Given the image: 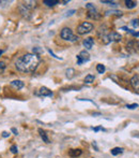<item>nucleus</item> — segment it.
Returning a JSON list of instances; mask_svg holds the SVG:
<instances>
[{"instance_id": "nucleus-1", "label": "nucleus", "mask_w": 139, "mask_h": 158, "mask_svg": "<svg viewBox=\"0 0 139 158\" xmlns=\"http://www.w3.org/2000/svg\"><path fill=\"white\" fill-rule=\"evenodd\" d=\"M40 64V57L37 54L28 53L19 57L15 63L17 70L21 72H33Z\"/></svg>"}, {"instance_id": "nucleus-2", "label": "nucleus", "mask_w": 139, "mask_h": 158, "mask_svg": "<svg viewBox=\"0 0 139 158\" xmlns=\"http://www.w3.org/2000/svg\"><path fill=\"white\" fill-rule=\"evenodd\" d=\"M61 38H62L63 40H65V41H72V42H75L78 40V38L76 37V36L73 33V31L70 29V28L65 27L63 28L62 30H61V33H60Z\"/></svg>"}, {"instance_id": "nucleus-3", "label": "nucleus", "mask_w": 139, "mask_h": 158, "mask_svg": "<svg viewBox=\"0 0 139 158\" xmlns=\"http://www.w3.org/2000/svg\"><path fill=\"white\" fill-rule=\"evenodd\" d=\"M93 29V25L89 22H83L80 25L77 27V33L79 35H86V33H89L91 30Z\"/></svg>"}, {"instance_id": "nucleus-4", "label": "nucleus", "mask_w": 139, "mask_h": 158, "mask_svg": "<svg viewBox=\"0 0 139 158\" xmlns=\"http://www.w3.org/2000/svg\"><path fill=\"white\" fill-rule=\"evenodd\" d=\"M89 59H90V54H89L86 50L81 51L80 53L77 55V64H78V65H81L82 63H86Z\"/></svg>"}, {"instance_id": "nucleus-5", "label": "nucleus", "mask_w": 139, "mask_h": 158, "mask_svg": "<svg viewBox=\"0 0 139 158\" xmlns=\"http://www.w3.org/2000/svg\"><path fill=\"white\" fill-rule=\"evenodd\" d=\"M86 7H87V9H88V16L89 17H91V19H100L101 15L97 13L96 9H95V8L93 7L91 3H88Z\"/></svg>"}, {"instance_id": "nucleus-6", "label": "nucleus", "mask_w": 139, "mask_h": 158, "mask_svg": "<svg viewBox=\"0 0 139 158\" xmlns=\"http://www.w3.org/2000/svg\"><path fill=\"white\" fill-rule=\"evenodd\" d=\"M107 37H108V40L109 41H114V42H119L121 41V39H122V36L120 35V33H116V31H112V33H108L107 35Z\"/></svg>"}, {"instance_id": "nucleus-7", "label": "nucleus", "mask_w": 139, "mask_h": 158, "mask_svg": "<svg viewBox=\"0 0 139 158\" xmlns=\"http://www.w3.org/2000/svg\"><path fill=\"white\" fill-rule=\"evenodd\" d=\"M130 83H131V85H132L133 88H134V91L139 93V77H137V75H134V77L131 79Z\"/></svg>"}, {"instance_id": "nucleus-8", "label": "nucleus", "mask_w": 139, "mask_h": 158, "mask_svg": "<svg viewBox=\"0 0 139 158\" xmlns=\"http://www.w3.org/2000/svg\"><path fill=\"white\" fill-rule=\"evenodd\" d=\"M39 95L40 96H43V97H51V96H53V91H49L47 87H45V86H43V87H41V88H40Z\"/></svg>"}, {"instance_id": "nucleus-9", "label": "nucleus", "mask_w": 139, "mask_h": 158, "mask_svg": "<svg viewBox=\"0 0 139 158\" xmlns=\"http://www.w3.org/2000/svg\"><path fill=\"white\" fill-rule=\"evenodd\" d=\"M94 44V40L93 38H86V39L83 40V46L86 47L87 50H91Z\"/></svg>"}, {"instance_id": "nucleus-10", "label": "nucleus", "mask_w": 139, "mask_h": 158, "mask_svg": "<svg viewBox=\"0 0 139 158\" xmlns=\"http://www.w3.org/2000/svg\"><path fill=\"white\" fill-rule=\"evenodd\" d=\"M11 85L13 86L14 88L21 89V88L24 87V82L19 81V80H15V81H12V82H11Z\"/></svg>"}, {"instance_id": "nucleus-11", "label": "nucleus", "mask_w": 139, "mask_h": 158, "mask_svg": "<svg viewBox=\"0 0 139 158\" xmlns=\"http://www.w3.org/2000/svg\"><path fill=\"white\" fill-rule=\"evenodd\" d=\"M39 132H40V136H41V138L43 139V141H44L45 143H49V139H48V137H47L46 132H45L43 129H39Z\"/></svg>"}, {"instance_id": "nucleus-12", "label": "nucleus", "mask_w": 139, "mask_h": 158, "mask_svg": "<svg viewBox=\"0 0 139 158\" xmlns=\"http://www.w3.org/2000/svg\"><path fill=\"white\" fill-rule=\"evenodd\" d=\"M35 5H37L35 1H26V2L24 3V7L27 10H29V9H33V8L35 7Z\"/></svg>"}, {"instance_id": "nucleus-13", "label": "nucleus", "mask_w": 139, "mask_h": 158, "mask_svg": "<svg viewBox=\"0 0 139 158\" xmlns=\"http://www.w3.org/2000/svg\"><path fill=\"white\" fill-rule=\"evenodd\" d=\"M80 154H81L80 149H71V151L69 152V155L71 156V157H77V156H79Z\"/></svg>"}, {"instance_id": "nucleus-14", "label": "nucleus", "mask_w": 139, "mask_h": 158, "mask_svg": "<svg viewBox=\"0 0 139 158\" xmlns=\"http://www.w3.org/2000/svg\"><path fill=\"white\" fill-rule=\"evenodd\" d=\"M59 1L57 0H44V5H48V7H53V5H58Z\"/></svg>"}, {"instance_id": "nucleus-15", "label": "nucleus", "mask_w": 139, "mask_h": 158, "mask_svg": "<svg viewBox=\"0 0 139 158\" xmlns=\"http://www.w3.org/2000/svg\"><path fill=\"white\" fill-rule=\"evenodd\" d=\"M75 75V70L73 69V68H70V69L66 70V77L67 79H72V77H74Z\"/></svg>"}, {"instance_id": "nucleus-16", "label": "nucleus", "mask_w": 139, "mask_h": 158, "mask_svg": "<svg viewBox=\"0 0 139 158\" xmlns=\"http://www.w3.org/2000/svg\"><path fill=\"white\" fill-rule=\"evenodd\" d=\"M94 80H95L94 75H92V74H88L86 77H85V83H87V84H91V83H93V82H94Z\"/></svg>"}, {"instance_id": "nucleus-17", "label": "nucleus", "mask_w": 139, "mask_h": 158, "mask_svg": "<svg viewBox=\"0 0 139 158\" xmlns=\"http://www.w3.org/2000/svg\"><path fill=\"white\" fill-rule=\"evenodd\" d=\"M125 5H126V7H128V9H133V8L136 7L137 3L135 2V1H133V0H126V1H125Z\"/></svg>"}, {"instance_id": "nucleus-18", "label": "nucleus", "mask_w": 139, "mask_h": 158, "mask_svg": "<svg viewBox=\"0 0 139 158\" xmlns=\"http://www.w3.org/2000/svg\"><path fill=\"white\" fill-rule=\"evenodd\" d=\"M123 152V149H121V147H115V149H111V155L114 156H117L119 155V154H121Z\"/></svg>"}, {"instance_id": "nucleus-19", "label": "nucleus", "mask_w": 139, "mask_h": 158, "mask_svg": "<svg viewBox=\"0 0 139 158\" xmlns=\"http://www.w3.org/2000/svg\"><path fill=\"white\" fill-rule=\"evenodd\" d=\"M96 70H97V72L99 73H101V74H103V73L105 72V67H104V65H97L96 66Z\"/></svg>"}, {"instance_id": "nucleus-20", "label": "nucleus", "mask_w": 139, "mask_h": 158, "mask_svg": "<svg viewBox=\"0 0 139 158\" xmlns=\"http://www.w3.org/2000/svg\"><path fill=\"white\" fill-rule=\"evenodd\" d=\"M106 14H115L117 16H122V12L121 11H107Z\"/></svg>"}, {"instance_id": "nucleus-21", "label": "nucleus", "mask_w": 139, "mask_h": 158, "mask_svg": "<svg viewBox=\"0 0 139 158\" xmlns=\"http://www.w3.org/2000/svg\"><path fill=\"white\" fill-rule=\"evenodd\" d=\"M101 2L105 3V5H114V7H116V5H117V3L115 2V1H107V0H102Z\"/></svg>"}, {"instance_id": "nucleus-22", "label": "nucleus", "mask_w": 139, "mask_h": 158, "mask_svg": "<svg viewBox=\"0 0 139 158\" xmlns=\"http://www.w3.org/2000/svg\"><path fill=\"white\" fill-rule=\"evenodd\" d=\"M134 44H135L134 41H131L130 43H128V50H130L131 52H134Z\"/></svg>"}, {"instance_id": "nucleus-23", "label": "nucleus", "mask_w": 139, "mask_h": 158, "mask_svg": "<svg viewBox=\"0 0 139 158\" xmlns=\"http://www.w3.org/2000/svg\"><path fill=\"white\" fill-rule=\"evenodd\" d=\"M126 108H128V109H130V110H133V109H135V108H138V105H137V103H133V105H126Z\"/></svg>"}, {"instance_id": "nucleus-24", "label": "nucleus", "mask_w": 139, "mask_h": 158, "mask_svg": "<svg viewBox=\"0 0 139 158\" xmlns=\"http://www.w3.org/2000/svg\"><path fill=\"white\" fill-rule=\"evenodd\" d=\"M11 152L13 154H16L17 152H18V151H17V146H16V145H12V146H11Z\"/></svg>"}, {"instance_id": "nucleus-25", "label": "nucleus", "mask_w": 139, "mask_h": 158, "mask_svg": "<svg viewBox=\"0 0 139 158\" xmlns=\"http://www.w3.org/2000/svg\"><path fill=\"white\" fill-rule=\"evenodd\" d=\"M132 25L134 26V27H137V26H139V19H133V21H132Z\"/></svg>"}, {"instance_id": "nucleus-26", "label": "nucleus", "mask_w": 139, "mask_h": 158, "mask_svg": "<svg viewBox=\"0 0 139 158\" xmlns=\"http://www.w3.org/2000/svg\"><path fill=\"white\" fill-rule=\"evenodd\" d=\"M128 31L130 33H132L133 36H135V37H139V33H136V31H134V30H131V29H128Z\"/></svg>"}, {"instance_id": "nucleus-27", "label": "nucleus", "mask_w": 139, "mask_h": 158, "mask_svg": "<svg viewBox=\"0 0 139 158\" xmlns=\"http://www.w3.org/2000/svg\"><path fill=\"white\" fill-rule=\"evenodd\" d=\"M74 13H75V10H70V11L66 12V14H65V16H70V15H73Z\"/></svg>"}, {"instance_id": "nucleus-28", "label": "nucleus", "mask_w": 139, "mask_h": 158, "mask_svg": "<svg viewBox=\"0 0 139 158\" xmlns=\"http://www.w3.org/2000/svg\"><path fill=\"white\" fill-rule=\"evenodd\" d=\"M48 52H49V53L51 54V56H53V57H55V58H57V59H61L60 57H58V56H56L55 54H53V52H51V50H49V49H48Z\"/></svg>"}, {"instance_id": "nucleus-29", "label": "nucleus", "mask_w": 139, "mask_h": 158, "mask_svg": "<svg viewBox=\"0 0 139 158\" xmlns=\"http://www.w3.org/2000/svg\"><path fill=\"white\" fill-rule=\"evenodd\" d=\"M9 136H10V133L7 132V131H3V132H2V137L3 138H8Z\"/></svg>"}, {"instance_id": "nucleus-30", "label": "nucleus", "mask_w": 139, "mask_h": 158, "mask_svg": "<svg viewBox=\"0 0 139 158\" xmlns=\"http://www.w3.org/2000/svg\"><path fill=\"white\" fill-rule=\"evenodd\" d=\"M0 68H1V69H5V64L1 61V63H0Z\"/></svg>"}, {"instance_id": "nucleus-31", "label": "nucleus", "mask_w": 139, "mask_h": 158, "mask_svg": "<svg viewBox=\"0 0 139 158\" xmlns=\"http://www.w3.org/2000/svg\"><path fill=\"white\" fill-rule=\"evenodd\" d=\"M12 131L14 132V135H18V133H17V130L15 129V128H12Z\"/></svg>"}, {"instance_id": "nucleus-32", "label": "nucleus", "mask_w": 139, "mask_h": 158, "mask_svg": "<svg viewBox=\"0 0 139 158\" xmlns=\"http://www.w3.org/2000/svg\"><path fill=\"white\" fill-rule=\"evenodd\" d=\"M100 129H102V128H101V127H96V128H93V130H94V131H99V130H100Z\"/></svg>"}, {"instance_id": "nucleus-33", "label": "nucleus", "mask_w": 139, "mask_h": 158, "mask_svg": "<svg viewBox=\"0 0 139 158\" xmlns=\"http://www.w3.org/2000/svg\"><path fill=\"white\" fill-rule=\"evenodd\" d=\"M121 29H122V30H125V31H128V27H122Z\"/></svg>"}, {"instance_id": "nucleus-34", "label": "nucleus", "mask_w": 139, "mask_h": 158, "mask_svg": "<svg viewBox=\"0 0 139 158\" xmlns=\"http://www.w3.org/2000/svg\"><path fill=\"white\" fill-rule=\"evenodd\" d=\"M33 52H37V53H40V50H39V49H33Z\"/></svg>"}, {"instance_id": "nucleus-35", "label": "nucleus", "mask_w": 139, "mask_h": 158, "mask_svg": "<svg viewBox=\"0 0 139 158\" xmlns=\"http://www.w3.org/2000/svg\"><path fill=\"white\" fill-rule=\"evenodd\" d=\"M137 49H138V51H139V41L137 42Z\"/></svg>"}, {"instance_id": "nucleus-36", "label": "nucleus", "mask_w": 139, "mask_h": 158, "mask_svg": "<svg viewBox=\"0 0 139 158\" xmlns=\"http://www.w3.org/2000/svg\"><path fill=\"white\" fill-rule=\"evenodd\" d=\"M2 52H3V51H1V50H0V55H1V54H2Z\"/></svg>"}]
</instances>
